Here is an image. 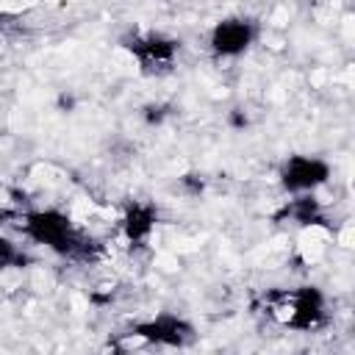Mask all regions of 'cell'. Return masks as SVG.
I'll return each mask as SVG.
<instances>
[{
    "label": "cell",
    "instance_id": "2",
    "mask_svg": "<svg viewBox=\"0 0 355 355\" xmlns=\"http://www.w3.org/2000/svg\"><path fill=\"white\" fill-rule=\"evenodd\" d=\"M330 178H333V166H330L324 158L305 155V153L288 155V158L280 164V172H277V180H280L283 191L297 194V197L322 189Z\"/></svg>",
    "mask_w": 355,
    "mask_h": 355
},
{
    "label": "cell",
    "instance_id": "1",
    "mask_svg": "<svg viewBox=\"0 0 355 355\" xmlns=\"http://www.w3.org/2000/svg\"><path fill=\"white\" fill-rule=\"evenodd\" d=\"M19 219H22L19 222V230L31 241H36V244H42V247H47V250H53L58 255H78L83 250L80 233L75 230L72 219L64 211H58V208L28 211Z\"/></svg>",
    "mask_w": 355,
    "mask_h": 355
},
{
    "label": "cell",
    "instance_id": "3",
    "mask_svg": "<svg viewBox=\"0 0 355 355\" xmlns=\"http://www.w3.org/2000/svg\"><path fill=\"white\" fill-rule=\"evenodd\" d=\"M272 311H275L277 322L308 330V327H316L324 316V294L316 286H300V288L288 291L280 302H275Z\"/></svg>",
    "mask_w": 355,
    "mask_h": 355
},
{
    "label": "cell",
    "instance_id": "7",
    "mask_svg": "<svg viewBox=\"0 0 355 355\" xmlns=\"http://www.w3.org/2000/svg\"><path fill=\"white\" fill-rule=\"evenodd\" d=\"M130 53L141 61V64H169L178 53V42L166 39L161 33H150V36H136L130 44Z\"/></svg>",
    "mask_w": 355,
    "mask_h": 355
},
{
    "label": "cell",
    "instance_id": "6",
    "mask_svg": "<svg viewBox=\"0 0 355 355\" xmlns=\"http://www.w3.org/2000/svg\"><path fill=\"white\" fill-rule=\"evenodd\" d=\"M155 225H158V211H155V205H150V202H133V205L125 211L122 222H119L122 236H125L128 244H144V241L153 236Z\"/></svg>",
    "mask_w": 355,
    "mask_h": 355
},
{
    "label": "cell",
    "instance_id": "4",
    "mask_svg": "<svg viewBox=\"0 0 355 355\" xmlns=\"http://www.w3.org/2000/svg\"><path fill=\"white\" fill-rule=\"evenodd\" d=\"M258 39V25L250 17H225L208 31V50L216 58H239Z\"/></svg>",
    "mask_w": 355,
    "mask_h": 355
},
{
    "label": "cell",
    "instance_id": "5",
    "mask_svg": "<svg viewBox=\"0 0 355 355\" xmlns=\"http://www.w3.org/2000/svg\"><path fill=\"white\" fill-rule=\"evenodd\" d=\"M130 333H133V344L141 341V344H164V347H183L194 336L191 324L172 313H161L155 319L139 322Z\"/></svg>",
    "mask_w": 355,
    "mask_h": 355
}]
</instances>
